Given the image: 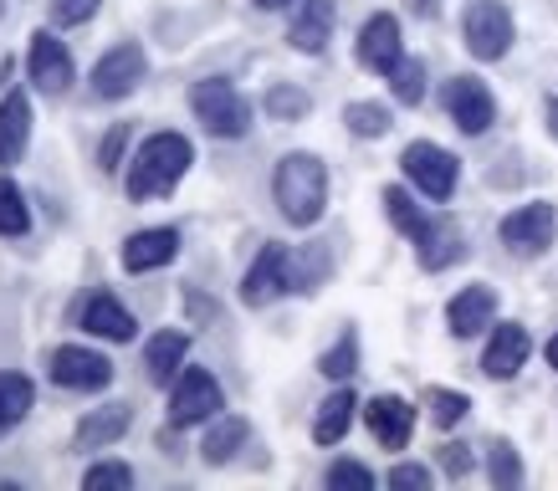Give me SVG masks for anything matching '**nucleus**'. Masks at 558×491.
<instances>
[{
	"mask_svg": "<svg viewBox=\"0 0 558 491\" xmlns=\"http://www.w3.org/2000/svg\"><path fill=\"white\" fill-rule=\"evenodd\" d=\"M195 170V144L180 128H159L129 154V170H123V195L134 205L149 200H170L174 189L185 185V174Z\"/></svg>",
	"mask_w": 558,
	"mask_h": 491,
	"instance_id": "1",
	"label": "nucleus"
},
{
	"mask_svg": "<svg viewBox=\"0 0 558 491\" xmlns=\"http://www.w3.org/2000/svg\"><path fill=\"white\" fill-rule=\"evenodd\" d=\"M271 200L292 231H313L328 216V164L313 149H292L271 170Z\"/></svg>",
	"mask_w": 558,
	"mask_h": 491,
	"instance_id": "2",
	"label": "nucleus"
},
{
	"mask_svg": "<svg viewBox=\"0 0 558 491\" xmlns=\"http://www.w3.org/2000/svg\"><path fill=\"white\" fill-rule=\"evenodd\" d=\"M190 113H195V123H201L210 138H220V144L246 138L256 123L252 98H246L231 77H201V83L190 87Z\"/></svg>",
	"mask_w": 558,
	"mask_h": 491,
	"instance_id": "3",
	"label": "nucleus"
},
{
	"mask_svg": "<svg viewBox=\"0 0 558 491\" xmlns=\"http://www.w3.org/2000/svg\"><path fill=\"white\" fill-rule=\"evenodd\" d=\"M400 174H405V185L421 200L446 205L461 185V159L451 149H440L436 138H410L405 149H400Z\"/></svg>",
	"mask_w": 558,
	"mask_h": 491,
	"instance_id": "4",
	"label": "nucleus"
},
{
	"mask_svg": "<svg viewBox=\"0 0 558 491\" xmlns=\"http://www.w3.org/2000/svg\"><path fill=\"white\" fill-rule=\"evenodd\" d=\"M47 379L57 390H72V394H102L119 379V369L93 343H57L47 354Z\"/></svg>",
	"mask_w": 558,
	"mask_h": 491,
	"instance_id": "5",
	"label": "nucleus"
},
{
	"mask_svg": "<svg viewBox=\"0 0 558 491\" xmlns=\"http://www.w3.org/2000/svg\"><path fill=\"white\" fill-rule=\"evenodd\" d=\"M518 41V21H512L508 0H472L461 11V47L472 51L476 62H502Z\"/></svg>",
	"mask_w": 558,
	"mask_h": 491,
	"instance_id": "6",
	"label": "nucleus"
},
{
	"mask_svg": "<svg viewBox=\"0 0 558 491\" xmlns=\"http://www.w3.org/2000/svg\"><path fill=\"white\" fill-rule=\"evenodd\" d=\"M144 77H149V51L138 41H113L87 72V93L98 102H123L144 87Z\"/></svg>",
	"mask_w": 558,
	"mask_h": 491,
	"instance_id": "7",
	"label": "nucleus"
},
{
	"mask_svg": "<svg viewBox=\"0 0 558 491\" xmlns=\"http://www.w3.org/2000/svg\"><path fill=\"white\" fill-rule=\"evenodd\" d=\"M220 409H226V390H220V379L205 364H185L180 379L170 384V425L174 430H195V425L216 420Z\"/></svg>",
	"mask_w": 558,
	"mask_h": 491,
	"instance_id": "8",
	"label": "nucleus"
},
{
	"mask_svg": "<svg viewBox=\"0 0 558 491\" xmlns=\"http://www.w3.org/2000/svg\"><path fill=\"white\" fill-rule=\"evenodd\" d=\"M26 83L41 93V98H68L72 83H77V62H72L68 41L57 32H32V47H26Z\"/></svg>",
	"mask_w": 558,
	"mask_h": 491,
	"instance_id": "9",
	"label": "nucleus"
},
{
	"mask_svg": "<svg viewBox=\"0 0 558 491\" xmlns=\"http://www.w3.org/2000/svg\"><path fill=\"white\" fill-rule=\"evenodd\" d=\"M288 292H292V251L282 241H262V251L252 256V267L241 271V307L262 312V307L282 303Z\"/></svg>",
	"mask_w": 558,
	"mask_h": 491,
	"instance_id": "10",
	"label": "nucleus"
},
{
	"mask_svg": "<svg viewBox=\"0 0 558 491\" xmlns=\"http://www.w3.org/2000/svg\"><path fill=\"white\" fill-rule=\"evenodd\" d=\"M558 236V205L554 200H527L512 205L508 216L497 221V241L508 246L512 256H543Z\"/></svg>",
	"mask_w": 558,
	"mask_h": 491,
	"instance_id": "11",
	"label": "nucleus"
},
{
	"mask_svg": "<svg viewBox=\"0 0 558 491\" xmlns=\"http://www.w3.org/2000/svg\"><path fill=\"white\" fill-rule=\"evenodd\" d=\"M440 102H446V119L457 123L466 138L492 134V123H497V93L476 72H457L451 83L440 87Z\"/></svg>",
	"mask_w": 558,
	"mask_h": 491,
	"instance_id": "12",
	"label": "nucleus"
},
{
	"mask_svg": "<svg viewBox=\"0 0 558 491\" xmlns=\"http://www.w3.org/2000/svg\"><path fill=\"white\" fill-rule=\"evenodd\" d=\"M354 62L364 72H374V77H389V72L405 62V32H400V16H395V11L364 16V26H359V36H354Z\"/></svg>",
	"mask_w": 558,
	"mask_h": 491,
	"instance_id": "13",
	"label": "nucleus"
},
{
	"mask_svg": "<svg viewBox=\"0 0 558 491\" xmlns=\"http://www.w3.org/2000/svg\"><path fill=\"white\" fill-rule=\"evenodd\" d=\"M527 358H533V333H527L523 322H492L487 328V343H482V373H487L492 384H508L518 373L527 369Z\"/></svg>",
	"mask_w": 558,
	"mask_h": 491,
	"instance_id": "14",
	"label": "nucleus"
},
{
	"mask_svg": "<svg viewBox=\"0 0 558 491\" xmlns=\"http://www.w3.org/2000/svg\"><path fill=\"white\" fill-rule=\"evenodd\" d=\"M180 246H185V236H180L174 225H144V231H134V236L123 241L119 267L129 271V277H149V271L174 267V261H180Z\"/></svg>",
	"mask_w": 558,
	"mask_h": 491,
	"instance_id": "15",
	"label": "nucleus"
},
{
	"mask_svg": "<svg viewBox=\"0 0 558 491\" xmlns=\"http://www.w3.org/2000/svg\"><path fill=\"white\" fill-rule=\"evenodd\" d=\"M77 328H83L87 339H102V343H134L138 339V318L129 312V303H123L119 292H108V287H98L83 307H77Z\"/></svg>",
	"mask_w": 558,
	"mask_h": 491,
	"instance_id": "16",
	"label": "nucleus"
},
{
	"mask_svg": "<svg viewBox=\"0 0 558 491\" xmlns=\"http://www.w3.org/2000/svg\"><path fill=\"white\" fill-rule=\"evenodd\" d=\"M492 322H497V287L466 282V287L451 292V303H446V333L451 339H482Z\"/></svg>",
	"mask_w": 558,
	"mask_h": 491,
	"instance_id": "17",
	"label": "nucleus"
},
{
	"mask_svg": "<svg viewBox=\"0 0 558 491\" xmlns=\"http://www.w3.org/2000/svg\"><path fill=\"white\" fill-rule=\"evenodd\" d=\"M339 26V0H298L288 21V47L303 57H323Z\"/></svg>",
	"mask_w": 558,
	"mask_h": 491,
	"instance_id": "18",
	"label": "nucleus"
},
{
	"mask_svg": "<svg viewBox=\"0 0 558 491\" xmlns=\"http://www.w3.org/2000/svg\"><path fill=\"white\" fill-rule=\"evenodd\" d=\"M415 405H410L405 394H374L369 405H364V425H369L374 445H385V451H405L410 435H415Z\"/></svg>",
	"mask_w": 558,
	"mask_h": 491,
	"instance_id": "19",
	"label": "nucleus"
},
{
	"mask_svg": "<svg viewBox=\"0 0 558 491\" xmlns=\"http://www.w3.org/2000/svg\"><path fill=\"white\" fill-rule=\"evenodd\" d=\"M190 333L185 328H159V333H149L144 339V379H149L154 390H170L174 379H180V369L190 364Z\"/></svg>",
	"mask_w": 558,
	"mask_h": 491,
	"instance_id": "20",
	"label": "nucleus"
},
{
	"mask_svg": "<svg viewBox=\"0 0 558 491\" xmlns=\"http://www.w3.org/2000/svg\"><path fill=\"white\" fill-rule=\"evenodd\" d=\"M129 430H134V405H129V400H108V405L87 409L83 420H77L72 445H77V451H108V445H119Z\"/></svg>",
	"mask_w": 558,
	"mask_h": 491,
	"instance_id": "21",
	"label": "nucleus"
},
{
	"mask_svg": "<svg viewBox=\"0 0 558 491\" xmlns=\"http://www.w3.org/2000/svg\"><path fill=\"white\" fill-rule=\"evenodd\" d=\"M32 98L21 93V87H11L5 98H0V170H11V164H21L26 159V149H32Z\"/></svg>",
	"mask_w": 558,
	"mask_h": 491,
	"instance_id": "22",
	"label": "nucleus"
},
{
	"mask_svg": "<svg viewBox=\"0 0 558 491\" xmlns=\"http://www.w3.org/2000/svg\"><path fill=\"white\" fill-rule=\"evenodd\" d=\"M246 445H252V420H246V415L220 409L216 420H205V435H201V461L205 466H231Z\"/></svg>",
	"mask_w": 558,
	"mask_h": 491,
	"instance_id": "23",
	"label": "nucleus"
},
{
	"mask_svg": "<svg viewBox=\"0 0 558 491\" xmlns=\"http://www.w3.org/2000/svg\"><path fill=\"white\" fill-rule=\"evenodd\" d=\"M415 261H421V271H430V277H436V271H451L457 261H466V236H461V225L436 216L430 231L415 241Z\"/></svg>",
	"mask_w": 558,
	"mask_h": 491,
	"instance_id": "24",
	"label": "nucleus"
},
{
	"mask_svg": "<svg viewBox=\"0 0 558 491\" xmlns=\"http://www.w3.org/2000/svg\"><path fill=\"white\" fill-rule=\"evenodd\" d=\"M359 394L349 390V384H333V394L318 405V415H313V441L318 445H343V435L354 430L359 420Z\"/></svg>",
	"mask_w": 558,
	"mask_h": 491,
	"instance_id": "25",
	"label": "nucleus"
},
{
	"mask_svg": "<svg viewBox=\"0 0 558 491\" xmlns=\"http://www.w3.org/2000/svg\"><path fill=\"white\" fill-rule=\"evenodd\" d=\"M379 205H385V221L395 225V231H400V236H405L410 246H415V241H421L425 231H430V221H436V216L425 210V205H421V195H415V189H410V185H385V195H379Z\"/></svg>",
	"mask_w": 558,
	"mask_h": 491,
	"instance_id": "26",
	"label": "nucleus"
},
{
	"mask_svg": "<svg viewBox=\"0 0 558 491\" xmlns=\"http://www.w3.org/2000/svg\"><path fill=\"white\" fill-rule=\"evenodd\" d=\"M328 277H333V241H303V246H292V292H313L328 287Z\"/></svg>",
	"mask_w": 558,
	"mask_h": 491,
	"instance_id": "27",
	"label": "nucleus"
},
{
	"mask_svg": "<svg viewBox=\"0 0 558 491\" xmlns=\"http://www.w3.org/2000/svg\"><path fill=\"white\" fill-rule=\"evenodd\" d=\"M32 405H36V384L26 379V373H16V369H5L0 373V441L16 430L26 415H32Z\"/></svg>",
	"mask_w": 558,
	"mask_h": 491,
	"instance_id": "28",
	"label": "nucleus"
},
{
	"mask_svg": "<svg viewBox=\"0 0 558 491\" xmlns=\"http://www.w3.org/2000/svg\"><path fill=\"white\" fill-rule=\"evenodd\" d=\"M318 373L328 384H349L359 373V328L354 322H343V333L318 354Z\"/></svg>",
	"mask_w": 558,
	"mask_h": 491,
	"instance_id": "29",
	"label": "nucleus"
},
{
	"mask_svg": "<svg viewBox=\"0 0 558 491\" xmlns=\"http://www.w3.org/2000/svg\"><path fill=\"white\" fill-rule=\"evenodd\" d=\"M262 113H267L271 123H303L307 113H313V93L298 83H271L267 93H262Z\"/></svg>",
	"mask_w": 558,
	"mask_h": 491,
	"instance_id": "30",
	"label": "nucleus"
},
{
	"mask_svg": "<svg viewBox=\"0 0 558 491\" xmlns=\"http://www.w3.org/2000/svg\"><path fill=\"white\" fill-rule=\"evenodd\" d=\"M0 236H32V205H26V189L11 180V170H0Z\"/></svg>",
	"mask_w": 558,
	"mask_h": 491,
	"instance_id": "31",
	"label": "nucleus"
},
{
	"mask_svg": "<svg viewBox=\"0 0 558 491\" xmlns=\"http://www.w3.org/2000/svg\"><path fill=\"white\" fill-rule=\"evenodd\" d=\"M343 128L354 138H385L389 128H395V108H389V102H374V98L343 102Z\"/></svg>",
	"mask_w": 558,
	"mask_h": 491,
	"instance_id": "32",
	"label": "nucleus"
},
{
	"mask_svg": "<svg viewBox=\"0 0 558 491\" xmlns=\"http://www.w3.org/2000/svg\"><path fill=\"white\" fill-rule=\"evenodd\" d=\"M523 456H518V445L508 441V435H497V441H487V481L497 491H518L523 487Z\"/></svg>",
	"mask_w": 558,
	"mask_h": 491,
	"instance_id": "33",
	"label": "nucleus"
},
{
	"mask_svg": "<svg viewBox=\"0 0 558 491\" xmlns=\"http://www.w3.org/2000/svg\"><path fill=\"white\" fill-rule=\"evenodd\" d=\"M385 83H389V98L400 102V108H421L425 93H430V72H425L421 57H405V62L389 72Z\"/></svg>",
	"mask_w": 558,
	"mask_h": 491,
	"instance_id": "34",
	"label": "nucleus"
},
{
	"mask_svg": "<svg viewBox=\"0 0 558 491\" xmlns=\"http://www.w3.org/2000/svg\"><path fill=\"white\" fill-rule=\"evenodd\" d=\"M472 415V394H461V390H425V420L436 425V430H457L461 420Z\"/></svg>",
	"mask_w": 558,
	"mask_h": 491,
	"instance_id": "35",
	"label": "nucleus"
},
{
	"mask_svg": "<svg viewBox=\"0 0 558 491\" xmlns=\"http://www.w3.org/2000/svg\"><path fill=\"white\" fill-rule=\"evenodd\" d=\"M323 487H328V491H374L379 481H374V471L364 466V461L339 456V461H328V471H323Z\"/></svg>",
	"mask_w": 558,
	"mask_h": 491,
	"instance_id": "36",
	"label": "nucleus"
},
{
	"mask_svg": "<svg viewBox=\"0 0 558 491\" xmlns=\"http://www.w3.org/2000/svg\"><path fill=\"white\" fill-rule=\"evenodd\" d=\"M138 476L129 461H93L83 471V491H129Z\"/></svg>",
	"mask_w": 558,
	"mask_h": 491,
	"instance_id": "37",
	"label": "nucleus"
},
{
	"mask_svg": "<svg viewBox=\"0 0 558 491\" xmlns=\"http://www.w3.org/2000/svg\"><path fill=\"white\" fill-rule=\"evenodd\" d=\"M102 0H47V16L57 32H72V26H87V21H98Z\"/></svg>",
	"mask_w": 558,
	"mask_h": 491,
	"instance_id": "38",
	"label": "nucleus"
},
{
	"mask_svg": "<svg viewBox=\"0 0 558 491\" xmlns=\"http://www.w3.org/2000/svg\"><path fill=\"white\" fill-rule=\"evenodd\" d=\"M129 138H134V123H113V128L102 134V144H98V170L102 174H119L123 164H129V159H123Z\"/></svg>",
	"mask_w": 558,
	"mask_h": 491,
	"instance_id": "39",
	"label": "nucleus"
},
{
	"mask_svg": "<svg viewBox=\"0 0 558 491\" xmlns=\"http://www.w3.org/2000/svg\"><path fill=\"white\" fill-rule=\"evenodd\" d=\"M385 487L389 491H430L436 487V471H430L425 461H400V466L385 476Z\"/></svg>",
	"mask_w": 558,
	"mask_h": 491,
	"instance_id": "40",
	"label": "nucleus"
},
{
	"mask_svg": "<svg viewBox=\"0 0 558 491\" xmlns=\"http://www.w3.org/2000/svg\"><path fill=\"white\" fill-rule=\"evenodd\" d=\"M436 466L451 476V481H461V476H472L476 456H472V445L466 441H446V445H436Z\"/></svg>",
	"mask_w": 558,
	"mask_h": 491,
	"instance_id": "41",
	"label": "nucleus"
},
{
	"mask_svg": "<svg viewBox=\"0 0 558 491\" xmlns=\"http://www.w3.org/2000/svg\"><path fill=\"white\" fill-rule=\"evenodd\" d=\"M405 11L415 21H436L440 16V0H405Z\"/></svg>",
	"mask_w": 558,
	"mask_h": 491,
	"instance_id": "42",
	"label": "nucleus"
},
{
	"mask_svg": "<svg viewBox=\"0 0 558 491\" xmlns=\"http://www.w3.org/2000/svg\"><path fill=\"white\" fill-rule=\"evenodd\" d=\"M543 119H548V138H558V93L543 102Z\"/></svg>",
	"mask_w": 558,
	"mask_h": 491,
	"instance_id": "43",
	"label": "nucleus"
},
{
	"mask_svg": "<svg viewBox=\"0 0 558 491\" xmlns=\"http://www.w3.org/2000/svg\"><path fill=\"white\" fill-rule=\"evenodd\" d=\"M543 364H548V369L558 373V333H554V339H548V343H543Z\"/></svg>",
	"mask_w": 558,
	"mask_h": 491,
	"instance_id": "44",
	"label": "nucleus"
},
{
	"mask_svg": "<svg viewBox=\"0 0 558 491\" xmlns=\"http://www.w3.org/2000/svg\"><path fill=\"white\" fill-rule=\"evenodd\" d=\"M256 11H292V5H298V0H252Z\"/></svg>",
	"mask_w": 558,
	"mask_h": 491,
	"instance_id": "45",
	"label": "nucleus"
}]
</instances>
